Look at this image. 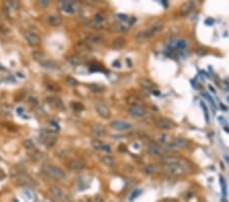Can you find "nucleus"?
Here are the masks:
<instances>
[{"label": "nucleus", "mask_w": 229, "mask_h": 202, "mask_svg": "<svg viewBox=\"0 0 229 202\" xmlns=\"http://www.w3.org/2000/svg\"><path fill=\"white\" fill-rule=\"evenodd\" d=\"M203 95H204L205 97H207V98H208V100H209V101H210V102H211V104H213V106H214V107H216V104H215V102H214V100H213V98H211V97H210V95H209V94H207V93H205V94H203Z\"/></svg>", "instance_id": "43"}, {"label": "nucleus", "mask_w": 229, "mask_h": 202, "mask_svg": "<svg viewBox=\"0 0 229 202\" xmlns=\"http://www.w3.org/2000/svg\"><path fill=\"white\" fill-rule=\"evenodd\" d=\"M68 168L71 170H79L85 168V162L79 159H74L68 163Z\"/></svg>", "instance_id": "18"}, {"label": "nucleus", "mask_w": 229, "mask_h": 202, "mask_svg": "<svg viewBox=\"0 0 229 202\" xmlns=\"http://www.w3.org/2000/svg\"><path fill=\"white\" fill-rule=\"evenodd\" d=\"M201 106H202L203 111L205 112V117H206V121H210V120H209V111H208L207 106L205 105V103H204V102H201Z\"/></svg>", "instance_id": "39"}, {"label": "nucleus", "mask_w": 229, "mask_h": 202, "mask_svg": "<svg viewBox=\"0 0 229 202\" xmlns=\"http://www.w3.org/2000/svg\"><path fill=\"white\" fill-rule=\"evenodd\" d=\"M158 170V166L155 165V163H150V165H146L144 169V172L148 175H152V173H155Z\"/></svg>", "instance_id": "28"}, {"label": "nucleus", "mask_w": 229, "mask_h": 202, "mask_svg": "<svg viewBox=\"0 0 229 202\" xmlns=\"http://www.w3.org/2000/svg\"><path fill=\"white\" fill-rule=\"evenodd\" d=\"M186 45H187V42L184 39H175V40H172L171 43H170V46L172 48H175V49H178V50L185 49Z\"/></svg>", "instance_id": "16"}, {"label": "nucleus", "mask_w": 229, "mask_h": 202, "mask_svg": "<svg viewBox=\"0 0 229 202\" xmlns=\"http://www.w3.org/2000/svg\"><path fill=\"white\" fill-rule=\"evenodd\" d=\"M89 27L92 28V29H95V30H101V29H103V25H102V24H99V23H96V22L90 23L89 24Z\"/></svg>", "instance_id": "37"}, {"label": "nucleus", "mask_w": 229, "mask_h": 202, "mask_svg": "<svg viewBox=\"0 0 229 202\" xmlns=\"http://www.w3.org/2000/svg\"><path fill=\"white\" fill-rule=\"evenodd\" d=\"M60 6L65 12H68V13L75 12L74 4V2H71V1H61L60 2Z\"/></svg>", "instance_id": "20"}, {"label": "nucleus", "mask_w": 229, "mask_h": 202, "mask_svg": "<svg viewBox=\"0 0 229 202\" xmlns=\"http://www.w3.org/2000/svg\"><path fill=\"white\" fill-rule=\"evenodd\" d=\"M102 162L107 166H114V165H115V161H114V159L109 155L103 156V157H102Z\"/></svg>", "instance_id": "30"}, {"label": "nucleus", "mask_w": 229, "mask_h": 202, "mask_svg": "<svg viewBox=\"0 0 229 202\" xmlns=\"http://www.w3.org/2000/svg\"><path fill=\"white\" fill-rule=\"evenodd\" d=\"M148 153L153 156H159L163 154V148L155 144H151L148 146Z\"/></svg>", "instance_id": "19"}, {"label": "nucleus", "mask_w": 229, "mask_h": 202, "mask_svg": "<svg viewBox=\"0 0 229 202\" xmlns=\"http://www.w3.org/2000/svg\"><path fill=\"white\" fill-rule=\"evenodd\" d=\"M221 108L223 109V110H227V108L225 107V105H223V104H221Z\"/></svg>", "instance_id": "50"}, {"label": "nucleus", "mask_w": 229, "mask_h": 202, "mask_svg": "<svg viewBox=\"0 0 229 202\" xmlns=\"http://www.w3.org/2000/svg\"><path fill=\"white\" fill-rule=\"evenodd\" d=\"M128 113H129L133 117L141 118V117L145 116L146 109L142 105H138V104H131V105L128 107Z\"/></svg>", "instance_id": "4"}, {"label": "nucleus", "mask_w": 229, "mask_h": 202, "mask_svg": "<svg viewBox=\"0 0 229 202\" xmlns=\"http://www.w3.org/2000/svg\"><path fill=\"white\" fill-rule=\"evenodd\" d=\"M23 146H25V148H27L28 150H33L35 149V143L33 140H31V139H27V140L23 141Z\"/></svg>", "instance_id": "33"}, {"label": "nucleus", "mask_w": 229, "mask_h": 202, "mask_svg": "<svg viewBox=\"0 0 229 202\" xmlns=\"http://www.w3.org/2000/svg\"><path fill=\"white\" fill-rule=\"evenodd\" d=\"M226 100H227L228 102H229V95H227V96H226Z\"/></svg>", "instance_id": "52"}, {"label": "nucleus", "mask_w": 229, "mask_h": 202, "mask_svg": "<svg viewBox=\"0 0 229 202\" xmlns=\"http://www.w3.org/2000/svg\"><path fill=\"white\" fill-rule=\"evenodd\" d=\"M163 28H164V24L163 23H161V22L156 23V24H154V25H152L149 28H147V29H145L144 31H142V32L138 33L136 39H137L138 42L143 43L146 40L150 39V38L154 37L155 35L160 33L163 30Z\"/></svg>", "instance_id": "1"}, {"label": "nucleus", "mask_w": 229, "mask_h": 202, "mask_svg": "<svg viewBox=\"0 0 229 202\" xmlns=\"http://www.w3.org/2000/svg\"><path fill=\"white\" fill-rule=\"evenodd\" d=\"M163 150L170 151V152H176L179 150V148L174 143H168L164 146V149H163Z\"/></svg>", "instance_id": "31"}, {"label": "nucleus", "mask_w": 229, "mask_h": 202, "mask_svg": "<svg viewBox=\"0 0 229 202\" xmlns=\"http://www.w3.org/2000/svg\"><path fill=\"white\" fill-rule=\"evenodd\" d=\"M141 192H142L141 190H138V189H134V190L133 191V192L130 193V195H129V200H130V201H133V200L136 199V198H138V196H140Z\"/></svg>", "instance_id": "36"}, {"label": "nucleus", "mask_w": 229, "mask_h": 202, "mask_svg": "<svg viewBox=\"0 0 229 202\" xmlns=\"http://www.w3.org/2000/svg\"><path fill=\"white\" fill-rule=\"evenodd\" d=\"M8 6H10V7H12L13 9H16L17 6H19V3L15 2V1H8L7 2Z\"/></svg>", "instance_id": "41"}, {"label": "nucleus", "mask_w": 229, "mask_h": 202, "mask_svg": "<svg viewBox=\"0 0 229 202\" xmlns=\"http://www.w3.org/2000/svg\"><path fill=\"white\" fill-rule=\"evenodd\" d=\"M158 141L160 142V143H165V142H166V135H160V136H159Z\"/></svg>", "instance_id": "44"}, {"label": "nucleus", "mask_w": 229, "mask_h": 202, "mask_svg": "<svg viewBox=\"0 0 229 202\" xmlns=\"http://www.w3.org/2000/svg\"><path fill=\"white\" fill-rule=\"evenodd\" d=\"M29 154H30V157L33 160H35V161H43V160L46 159V155H45L43 152L37 150V149L31 150Z\"/></svg>", "instance_id": "15"}, {"label": "nucleus", "mask_w": 229, "mask_h": 202, "mask_svg": "<svg viewBox=\"0 0 229 202\" xmlns=\"http://www.w3.org/2000/svg\"><path fill=\"white\" fill-rule=\"evenodd\" d=\"M42 173L47 177L51 178L53 180L61 181L65 178V173L60 168L52 165H44L42 166Z\"/></svg>", "instance_id": "3"}, {"label": "nucleus", "mask_w": 229, "mask_h": 202, "mask_svg": "<svg viewBox=\"0 0 229 202\" xmlns=\"http://www.w3.org/2000/svg\"><path fill=\"white\" fill-rule=\"evenodd\" d=\"M89 88L92 90V92H102L104 90V87L101 85H97V84H92L89 86Z\"/></svg>", "instance_id": "35"}, {"label": "nucleus", "mask_w": 229, "mask_h": 202, "mask_svg": "<svg viewBox=\"0 0 229 202\" xmlns=\"http://www.w3.org/2000/svg\"><path fill=\"white\" fill-rule=\"evenodd\" d=\"M103 20H104V16L101 15V13H96V15H94V22L101 24Z\"/></svg>", "instance_id": "38"}, {"label": "nucleus", "mask_w": 229, "mask_h": 202, "mask_svg": "<svg viewBox=\"0 0 229 202\" xmlns=\"http://www.w3.org/2000/svg\"><path fill=\"white\" fill-rule=\"evenodd\" d=\"M91 144L93 146V148H95L96 150L104 151V152H110V150H111V148H110L109 145L103 143L102 141L98 140V139H95V140H93Z\"/></svg>", "instance_id": "11"}, {"label": "nucleus", "mask_w": 229, "mask_h": 202, "mask_svg": "<svg viewBox=\"0 0 229 202\" xmlns=\"http://www.w3.org/2000/svg\"><path fill=\"white\" fill-rule=\"evenodd\" d=\"M50 193L52 194V196H53L55 199L58 200V201H63V200H65V194H64L63 191L60 189V188H58V187H51L50 188Z\"/></svg>", "instance_id": "14"}, {"label": "nucleus", "mask_w": 229, "mask_h": 202, "mask_svg": "<svg viewBox=\"0 0 229 202\" xmlns=\"http://www.w3.org/2000/svg\"><path fill=\"white\" fill-rule=\"evenodd\" d=\"M91 133L96 137H103L107 134L106 128L99 124H94L91 126Z\"/></svg>", "instance_id": "10"}, {"label": "nucleus", "mask_w": 229, "mask_h": 202, "mask_svg": "<svg viewBox=\"0 0 229 202\" xmlns=\"http://www.w3.org/2000/svg\"><path fill=\"white\" fill-rule=\"evenodd\" d=\"M75 49L78 50V53H81L82 55L89 54L90 52L92 51V48L90 47V45L88 43H86V42H82V41H79V42L76 43Z\"/></svg>", "instance_id": "13"}, {"label": "nucleus", "mask_w": 229, "mask_h": 202, "mask_svg": "<svg viewBox=\"0 0 229 202\" xmlns=\"http://www.w3.org/2000/svg\"><path fill=\"white\" fill-rule=\"evenodd\" d=\"M95 110L98 112V114L103 118H109L111 116V111L109 107L103 102H97L95 103Z\"/></svg>", "instance_id": "5"}, {"label": "nucleus", "mask_w": 229, "mask_h": 202, "mask_svg": "<svg viewBox=\"0 0 229 202\" xmlns=\"http://www.w3.org/2000/svg\"><path fill=\"white\" fill-rule=\"evenodd\" d=\"M110 126L117 131H127L131 129V124L125 121H113Z\"/></svg>", "instance_id": "8"}, {"label": "nucleus", "mask_w": 229, "mask_h": 202, "mask_svg": "<svg viewBox=\"0 0 229 202\" xmlns=\"http://www.w3.org/2000/svg\"><path fill=\"white\" fill-rule=\"evenodd\" d=\"M173 143L177 146L178 148H185L187 144H189V142H187V140H185L184 138H175Z\"/></svg>", "instance_id": "29"}, {"label": "nucleus", "mask_w": 229, "mask_h": 202, "mask_svg": "<svg viewBox=\"0 0 229 202\" xmlns=\"http://www.w3.org/2000/svg\"><path fill=\"white\" fill-rule=\"evenodd\" d=\"M94 202H104V199L101 196H95V198H94Z\"/></svg>", "instance_id": "45"}, {"label": "nucleus", "mask_w": 229, "mask_h": 202, "mask_svg": "<svg viewBox=\"0 0 229 202\" xmlns=\"http://www.w3.org/2000/svg\"><path fill=\"white\" fill-rule=\"evenodd\" d=\"M209 90L211 92H213V93H216V91H215V89H214V87H212L211 85H209Z\"/></svg>", "instance_id": "48"}, {"label": "nucleus", "mask_w": 229, "mask_h": 202, "mask_svg": "<svg viewBox=\"0 0 229 202\" xmlns=\"http://www.w3.org/2000/svg\"><path fill=\"white\" fill-rule=\"evenodd\" d=\"M219 184L221 186L223 197H226V182H225V179L223 178V176H219Z\"/></svg>", "instance_id": "32"}, {"label": "nucleus", "mask_w": 229, "mask_h": 202, "mask_svg": "<svg viewBox=\"0 0 229 202\" xmlns=\"http://www.w3.org/2000/svg\"><path fill=\"white\" fill-rule=\"evenodd\" d=\"M163 202H177V201H176V199H174V198H166Z\"/></svg>", "instance_id": "47"}, {"label": "nucleus", "mask_w": 229, "mask_h": 202, "mask_svg": "<svg viewBox=\"0 0 229 202\" xmlns=\"http://www.w3.org/2000/svg\"><path fill=\"white\" fill-rule=\"evenodd\" d=\"M213 23H214V20L212 19H208V20H205V24H206L207 26H212Z\"/></svg>", "instance_id": "46"}, {"label": "nucleus", "mask_w": 229, "mask_h": 202, "mask_svg": "<svg viewBox=\"0 0 229 202\" xmlns=\"http://www.w3.org/2000/svg\"><path fill=\"white\" fill-rule=\"evenodd\" d=\"M155 125L157 126L159 129L161 130H170L174 127V124H173L172 121H170L169 118L166 117H159L155 120Z\"/></svg>", "instance_id": "6"}, {"label": "nucleus", "mask_w": 229, "mask_h": 202, "mask_svg": "<svg viewBox=\"0 0 229 202\" xmlns=\"http://www.w3.org/2000/svg\"><path fill=\"white\" fill-rule=\"evenodd\" d=\"M47 102L51 104L52 106H54L55 108H59V109H63V103L59 98H56V97H48L47 98Z\"/></svg>", "instance_id": "22"}, {"label": "nucleus", "mask_w": 229, "mask_h": 202, "mask_svg": "<svg viewBox=\"0 0 229 202\" xmlns=\"http://www.w3.org/2000/svg\"><path fill=\"white\" fill-rule=\"evenodd\" d=\"M187 162L183 159H179V162L172 165H163V170L172 176H182L187 173Z\"/></svg>", "instance_id": "2"}, {"label": "nucleus", "mask_w": 229, "mask_h": 202, "mask_svg": "<svg viewBox=\"0 0 229 202\" xmlns=\"http://www.w3.org/2000/svg\"><path fill=\"white\" fill-rule=\"evenodd\" d=\"M38 4H39L40 7L46 8L47 6L50 4V1L49 0H40V1H38Z\"/></svg>", "instance_id": "40"}, {"label": "nucleus", "mask_w": 229, "mask_h": 202, "mask_svg": "<svg viewBox=\"0 0 229 202\" xmlns=\"http://www.w3.org/2000/svg\"><path fill=\"white\" fill-rule=\"evenodd\" d=\"M65 82H66V84L68 86H71V87H75V86L78 85V82L76 81L74 77H66V79H65Z\"/></svg>", "instance_id": "34"}, {"label": "nucleus", "mask_w": 229, "mask_h": 202, "mask_svg": "<svg viewBox=\"0 0 229 202\" xmlns=\"http://www.w3.org/2000/svg\"><path fill=\"white\" fill-rule=\"evenodd\" d=\"M89 43H92V44H101L103 41H104V38L102 35L100 34H94V35H91V36L89 37Z\"/></svg>", "instance_id": "24"}, {"label": "nucleus", "mask_w": 229, "mask_h": 202, "mask_svg": "<svg viewBox=\"0 0 229 202\" xmlns=\"http://www.w3.org/2000/svg\"><path fill=\"white\" fill-rule=\"evenodd\" d=\"M128 29V27L126 25H124L123 23H117L115 25H113V30L115 31V32H118V33H124L126 32Z\"/></svg>", "instance_id": "27"}, {"label": "nucleus", "mask_w": 229, "mask_h": 202, "mask_svg": "<svg viewBox=\"0 0 229 202\" xmlns=\"http://www.w3.org/2000/svg\"><path fill=\"white\" fill-rule=\"evenodd\" d=\"M224 130L226 131L227 133H229V128H226V127H225V128H224Z\"/></svg>", "instance_id": "51"}, {"label": "nucleus", "mask_w": 229, "mask_h": 202, "mask_svg": "<svg viewBox=\"0 0 229 202\" xmlns=\"http://www.w3.org/2000/svg\"><path fill=\"white\" fill-rule=\"evenodd\" d=\"M17 181H19V184H20V185H23L25 187L36 186V182H35L32 178L29 177L28 175H20L19 177V179H17Z\"/></svg>", "instance_id": "12"}, {"label": "nucleus", "mask_w": 229, "mask_h": 202, "mask_svg": "<svg viewBox=\"0 0 229 202\" xmlns=\"http://www.w3.org/2000/svg\"><path fill=\"white\" fill-rule=\"evenodd\" d=\"M47 23L52 27H57V26H60L62 24V19L59 15H51L47 17Z\"/></svg>", "instance_id": "17"}, {"label": "nucleus", "mask_w": 229, "mask_h": 202, "mask_svg": "<svg viewBox=\"0 0 229 202\" xmlns=\"http://www.w3.org/2000/svg\"><path fill=\"white\" fill-rule=\"evenodd\" d=\"M41 139H42V142L47 146V147H52V146H54L55 143H56V136L54 134H49V133H46V132H43L42 134H41Z\"/></svg>", "instance_id": "7"}, {"label": "nucleus", "mask_w": 229, "mask_h": 202, "mask_svg": "<svg viewBox=\"0 0 229 202\" xmlns=\"http://www.w3.org/2000/svg\"><path fill=\"white\" fill-rule=\"evenodd\" d=\"M140 83H141V86L143 87L145 90H151L153 87H154V83H153L150 79H147V78H142L140 80Z\"/></svg>", "instance_id": "25"}, {"label": "nucleus", "mask_w": 229, "mask_h": 202, "mask_svg": "<svg viewBox=\"0 0 229 202\" xmlns=\"http://www.w3.org/2000/svg\"><path fill=\"white\" fill-rule=\"evenodd\" d=\"M67 61L71 65H74V67H76V65H79L81 64V58H79L78 56H76V55H69V56H67Z\"/></svg>", "instance_id": "26"}, {"label": "nucleus", "mask_w": 229, "mask_h": 202, "mask_svg": "<svg viewBox=\"0 0 229 202\" xmlns=\"http://www.w3.org/2000/svg\"><path fill=\"white\" fill-rule=\"evenodd\" d=\"M113 65H115V68H119V67H120V64H119V62H118V61L113 62Z\"/></svg>", "instance_id": "49"}, {"label": "nucleus", "mask_w": 229, "mask_h": 202, "mask_svg": "<svg viewBox=\"0 0 229 202\" xmlns=\"http://www.w3.org/2000/svg\"><path fill=\"white\" fill-rule=\"evenodd\" d=\"M179 159L180 158H177L175 157V156H172V155H166V156H162L161 158V162L163 165H172V163H177L179 162Z\"/></svg>", "instance_id": "23"}, {"label": "nucleus", "mask_w": 229, "mask_h": 202, "mask_svg": "<svg viewBox=\"0 0 229 202\" xmlns=\"http://www.w3.org/2000/svg\"><path fill=\"white\" fill-rule=\"evenodd\" d=\"M23 37H25L27 42L29 43V45H31V46H37V45H39L41 42V38L38 36L37 34H35L33 32H25Z\"/></svg>", "instance_id": "9"}, {"label": "nucleus", "mask_w": 229, "mask_h": 202, "mask_svg": "<svg viewBox=\"0 0 229 202\" xmlns=\"http://www.w3.org/2000/svg\"><path fill=\"white\" fill-rule=\"evenodd\" d=\"M125 44H126V40L124 39V38L117 37V38H115V39L113 40L112 47L114 48V49L119 50V49H121V48H123L124 46H125Z\"/></svg>", "instance_id": "21"}, {"label": "nucleus", "mask_w": 229, "mask_h": 202, "mask_svg": "<svg viewBox=\"0 0 229 202\" xmlns=\"http://www.w3.org/2000/svg\"><path fill=\"white\" fill-rule=\"evenodd\" d=\"M117 16H118L120 23H122V20H123V22H126V20H128V16L125 15H118Z\"/></svg>", "instance_id": "42"}]
</instances>
